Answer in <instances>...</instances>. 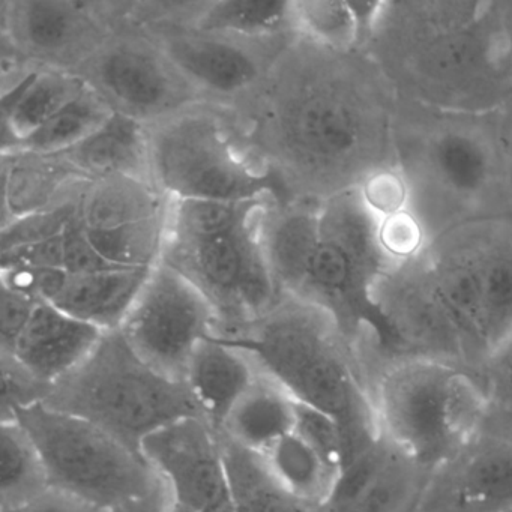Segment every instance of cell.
<instances>
[{
	"mask_svg": "<svg viewBox=\"0 0 512 512\" xmlns=\"http://www.w3.org/2000/svg\"><path fill=\"white\" fill-rule=\"evenodd\" d=\"M242 137L295 197L326 200L395 166L398 97L362 49L296 38L259 85Z\"/></svg>",
	"mask_w": 512,
	"mask_h": 512,
	"instance_id": "1",
	"label": "cell"
},
{
	"mask_svg": "<svg viewBox=\"0 0 512 512\" xmlns=\"http://www.w3.org/2000/svg\"><path fill=\"white\" fill-rule=\"evenodd\" d=\"M361 49L398 100L446 112L493 113L512 97L500 0L376 2Z\"/></svg>",
	"mask_w": 512,
	"mask_h": 512,
	"instance_id": "2",
	"label": "cell"
},
{
	"mask_svg": "<svg viewBox=\"0 0 512 512\" xmlns=\"http://www.w3.org/2000/svg\"><path fill=\"white\" fill-rule=\"evenodd\" d=\"M394 157L409 211L428 244L457 227L512 212L496 112H446L398 100Z\"/></svg>",
	"mask_w": 512,
	"mask_h": 512,
	"instance_id": "3",
	"label": "cell"
},
{
	"mask_svg": "<svg viewBox=\"0 0 512 512\" xmlns=\"http://www.w3.org/2000/svg\"><path fill=\"white\" fill-rule=\"evenodd\" d=\"M218 335L244 350L260 373L280 383L296 401L337 421L343 466L379 439L358 350L322 308L284 295L259 319Z\"/></svg>",
	"mask_w": 512,
	"mask_h": 512,
	"instance_id": "4",
	"label": "cell"
},
{
	"mask_svg": "<svg viewBox=\"0 0 512 512\" xmlns=\"http://www.w3.org/2000/svg\"><path fill=\"white\" fill-rule=\"evenodd\" d=\"M383 439L434 467L481 433L490 403L473 371L430 359H392L365 371Z\"/></svg>",
	"mask_w": 512,
	"mask_h": 512,
	"instance_id": "5",
	"label": "cell"
},
{
	"mask_svg": "<svg viewBox=\"0 0 512 512\" xmlns=\"http://www.w3.org/2000/svg\"><path fill=\"white\" fill-rule=\"evenodd\" d=\"M392 265L380 247L377 218L358 190L322 200L319 244L298 298L334 319L365 367L388 355V331L374 289Z\"/></svg>",
	"mask_w": 512,
	"mask_h": 512,
	"instance_id": "6",
	"label": "cell"
},
{
	"mask_svg": "<svg viewBox=\"0 0 512 512\" xmlns=\"http://www.w3.org/2000/svg\"><path fill=\"white\" fill-rule=\"evenodd\" d=\"M221 110L187 107L149 125L151 176L169 199H293L280 176L244 143Z\"/></svg>",
	"mask_w": 512,
	"mask_h": 512,
	"instance_id": "7",
	"label": "cell"
},
{
	"mask_svg": "<svg viewBox=\"0 0 512 512\" xmlns=\"http://www.w3.org/2000/svg\"><path fill=\"white\" fill-rule=\"evenodd\" d=\"M44 404L80 416L139 451L155 431L200 415L185 382L143 361L119 331L106 332L89 358L53 386Z\"/></svg>",
	"mask_w": 512,
	"mask_h": 512,
	"instance_id": "8",
	"label": "cell"
},
{
	"mask_svg": "<svg viewBox=\"0 0 512 512\" xmlns=\"http://www.w3.org/2000/svg\"><path fill=\"white\" fill-rule=\"evenodd\" d=\"M11 419L37 446L50 491L109 512L163 484L142 451L80 416L41 403Z\"/></svg>",
	"mask_w": 512,
	"mask_h": 512,
	"instance_id": "9",
	"label": "cell"
},
{
	"mask_svg": "<svg viewBox=\"0 0 512 512\" xmlns=\"http://www.w3.org/2000/svg\"><path fill=\"white\" fill-rule=\"evenodd\" d=\"M266 206L223 235L164 245L161 262L181 272L211 302L218 317V334L254 322L284 296L263 251L260 227Z\"/></svg>",
	"mask_w": 512,
	"mask_h": 512,
	"instance_id": "10",
	"label": "cell"
},
{
	"mask_svg": "<svg viewBox=\"0 0 512 512\" xmlns=\"http://www.w3.org/2000/svg\"><path fill=\"white\" fill-rule=\"evenodd\" d=\"M217 328L211 302L181 272L160 262L118 331L143 361L184 382L194 353Z\"/></svg>",
	"mask_w": 512,
	"mask_h": 512,
	"instance_id": "11",
	"label": "cell"
},
{
	"mask_svg": "<svg viewBox=\"0 0 512 512\" xmlns=\"http://www.w3.org/2000/svg\"><path fill=\"white\" fill-rule=\"evenodd\" d=\"M374 301L389 338L388 355L379 364L392 359H430L475 373L466 337L422 254L392 265L377 283Z\"/></svg>",
	"mask_w": 512,
	"mask_h": 512,
	"instance_id": "12",
	"label": "cell"
},
{
	"mask_svg": "<svg viewBox=\"0 0 512 512\" xmlns=\"http://www.w3.org/2000/svg\"><path fill=\"white\" fill-rule=\"evenodd\" d=\"M77 74L106 98L115 112L146 125L193 106L199 94L157 44L133 38L107 41Z\"/></svg>",
	"mask_w": 512,
	"mask_h": 512,
	"instance_id": "13",
	"label": "cell"
},
{
	"mask_svg": "<svg viewBox=\"0 0 512 512\" xmlns=\"http://www.w3.org/2000/svg\"><path fill=\"white\" fill-rule=\"evenodd\" d=\"M169 494L170 509L224 512L232 508L220 433L200 415L187 416L140 445Z\"/></svg>",
	"mask_w": 512,
	"mask_h": 512,
	"instance_id": "14",
	"label": "cell"
},
{
	"mask_svg": "<svg viewBox=\"0 0 512 512\" xmlns=\"http://www.w3.org/2000/svg\"><path fill=\"white\" fill-rule=\"evenodd\" d=\"M101 4L65 0L2 2V38L37 67L77 73L107 41Z\"/></svg>",
	"mask_w": 512,
	"mask_h": 512,
	"instance_id": "15",
	"label": "cell"
},
{
	"mask_svg": "<svg viewBox=\"0 0 512 512\" xmlns=\"http://www.w3.org/2000/svg\"><path fill=\"white\" fill-rule=\"evenodd\" d=\"M512 509V445L476 434L434 467L419 512H506Z\"/></svg>",
	"mask_w": 512,
	"mask_h": 512,
	"instance_id": "16",
	"label": "cell"
},
{
	"mask_svg": "<svg viewBox=\"0 0 512 512\" xmlns=\"http://www.w3.org/2000/svg\"><path fill=\"white\" fill-rule=\"evenodd\" d=\"M431 472L380 436L341 467L317 512H419Z\"/></svg>",
	"mask_w": 512,
	"mask_h": 512,
	"instance_id": "17",
	"label": "cell"
},
{
	"mask_svg": "<svg viewBox=\"0 0 512 512\" xmlns=\"http://www.w3.org/2000/svg\"><path fill=\"white\" fill-rule=\"evenodd\" d=\"M175 70L203 94L247 97L265 79L256 43L203 34L196 29H163L155 40Z\"/></svg>",
	"mask_w": 512,
	"mask_h": 512,
	"instance_id": "18",
	"label": "cell"
},
{
	"mask_svg": "<svg viewBox=\"0 0 512 512\" xmlns=\"http://www.w3.org/2000/svg\"><path fill=\"white\" fill-rule=\"evenodd\" d=\"M457 232L481 295V340L487 355L512 335V212L457 227Z\"/></svg>",
	"mask_w": 512,
	"mask_h": 512,
	"instance_id": "19",
	"label": "cell"
},
{
	"mask_svg": "<svg viewBox=\"0 0 512 512\" xmlns=\"http://www.w3.org/2000/svg\"><path fill=\"white\" fill-rule=\"evenodd\" d=\"M106 332L50 302H40L11 356L49 386L70 376L100 343Z\"/></svg>",
	"mask_w": 512,
	"mask_h": 512,
	"instance_id": "20",
	"label": "cell"
},
{
	"mask_svg": "<svg viewBox=\"0 0 512 512\" xmlns=\"http://www.w3.org/2000/svg\"><path fill=\"white\" fill-rule=\"evenodd\" d=\"M322 200L293 197L272 200L263 211L262 245L275 284L298 298L319 244Z\"/></svg>",
	"mask_w": 512,
	"mask_h": 512,
	"instance_id": "21",
	"label": "cell"
},
{
	"mask_svg": "<svg viewBox=\"0 0 512 512\" xmlns=\"http://www.w3.org/2000/svg\"><path fill=\"white\" fill-rule=\"evenodd\" d=\"M4 211L2 226L74 199L91 179L62 155L32 152L2 154Z\"/></svg>",
	"mask_w": 512,
	"mask_h": 512,
	"instance_id": "22",
	"label": "cell"
},
{
	"mask_svg": "<svg viewBox=\"0 0 512 512\" xmlns=\"http://www.w3.org/2000/svg\"><path fill=\"white\" fill-rule=\"evenodd\" d=\"M257 376L253 359L215 332L194 353L184 382L200 416L218 431Z\"/></svg>",
	"mask_w": 512,
	"mask_h": 512,
	"instance_id": "23",
	"label": "cell"
},
{
	"mask_svg": "<svg viewBox=\"0 0 512 512\" xmlns=\"http://www.w3.org/2000/svg\"><path fill=\"white\" fill-rule=\"evenodd\" d=\"M88 82L80 74L34 67L2 92V154L16 151Z\"/></svg>",
	"mask_w": 512,
	"mask_h": 512,
	"instance_id": "24",
	"label": "cell"
},
{
	"mask_svg": "<svg viewBox=\"0 0 512 512\" xmlns=\"http://www.w3.org/2000/svg\"><path fill=\"white\" fill-rule=\"evenodd\" d=\"M151 271L152 268L116 266L91 274L68 272L64 287L50 304L101 331H118Z\"/></svg>",
	"mask_w": 512,
	"mask_h": 512,
	"instance_id": "25",
	"label": "cell"
},
{
	"mask_svg": "<svg viewBox=\"0 0 512 512\" xmlns=\"http://www.w3.org/2000/svg\"><path fill=\"white\" fill-rule=\"evenodd\" d=\"M91 181L127 176L151 181L149 125L115 112L85 142L61 154Z\"/></svg>",
	"mask_w": 512,
	"mask_h": 512,
	"instance_id": "26",
	"label": "cell"
},
{
	"mask_svg": "<svg viewBox=\"0 0 512 512\" xmlns=\"http://www.w3.org/2000/svg\"><path fill=\"white\" fill-rule=\"evenodd\" d=\"M298 401L266 374L260 373L224 419L218 433L245 451L262 455L295 431Z\"/></svg>",
	"mask_w": 512,
	"mask_h": 512,
	"instance_id": "27",
	"label": "cell"
},
{
	"mask_svg": "<svg viewBox=\"0 0 512 512\" xmlns=\"http://www.w3.org/2000/svg\"><path fill=\"white\" fill-rule=\"evenodd\" d=\"M170 199L154 182L113 176L83 187L79 218L86 230H110L160 217L169 211Z\"/></svg>",
	"mask_w": 512,
	"mask_h": 512,
	"instance_id": "28",
	"label": "cell"
},
{
	"mask_svg": "<svg viewBox=\"0 0 512 512\" xmlns=\"http://www.w3.org/2000/svg\"><path fill=\"white\" fill-rule=\"evenodd\" d=\"M193 29L245 43L296 35L292 2L284 0H221L202 4L194 17Z\"/></svg>",
	"mask_w": 512,
	"mask_h": 512,
	"instance_id": "29",
	"label": "cell"
},
{
	"mask_svg": "<svg viewBox=\"0 0 512 512\" xmlns=\"http://www.w3.org/2000/svg\"><path fill=\"white\" fill-rule=\"evenodd\" d=\"M376 2L295 0L292 2L296 37L335 52L361 49Z\"/></svg>",
	"mask_w": 512,
	"mask_h": 512,
	"instance_id": "30",
	"label": "cell"
},
{
	"mask_svg": "<svg viewBox=\"0 0 512 512\" xmlns=\"http://www.w3.org/2000/svg\"><path fill=\"white\" fill-rule=\"evenodd\" d=\"M260 458L278 485L316 509L325 502L340 473L295 431Z\"/></svg>",
	"mask_w": 512,
	"mask_h": 512,
	"instance_id": "31",
	"label": "cell"
},
{
	"mask_svg": "<svg viewBox=\"0 0 512 512\" xmlns=\"http://www.w3.org/2000/svg\"><path fill=\"white\" fill-rule=\"evenodd\" d=\"M221 436V434H220ZM230 500L235 512H317L277 484L260 455L223 439Z\"/></svg>",
	"mask_w": 512,
	"mask_h": 512,
	"instance_id": "32",
	"label": "cell"
},
{
	"mask_svg": "<svg viewBox=\"0 0 512 512\" xmlns=\"http://www.w3.org/2000/svg\"><path fill=\"white\" fill-rule=\"evenodd\" d=\"M0 430V512H8L37 502L50 493V485L40 452L25 428L11 419L2 421Z\"/></svg>",
	"mask_w": 512,
	"mask_h": 512,
	"instance_id": "33",
	"label": "cell"
},
{
	"mask_svg": "<svg viewBox=\"0 0 512 512\" xmlns=\"http://www.w3.org/2000/svg\"><path fill=\"white\" fill-rule=\"evenodd\" d=\"M113 113L115 110L106 98L88 85L13 152L65 154L103 127Z\"/></svg>",
	"mask_w": 512,
	"mask_h": 512,
	"instance_id": "34",
	"label": "cell"
},
{
	"mask_svg": "<svg viewBox=\"0 0 512 512\" xmlns=\"http://www.w3.org/2000/svg\"><path fill=\"white\" fill-rule=\"evenodd\" d=\"M271 200L170 199L166 242L200 241L223 235L256 217Z\"/></svg>",
	"mask_w": 512,
	"mask_h": 512,
	"instance_id": "35",
	"label": "cell"
},
{
	"mask_svg": "<svg viewBox=\"0 0 512 512\" xmlns=\"http://www.w3.org/2000/svg\"><path fill=\"white\" fill-rule=\"evenodd\" d=\"M167 214L110 230H86L98 253L122 268H154L163 259Z\"/></svg>",
	"mask_w": 512,
	"mask_h": 512,
	"instance_id": "36",
	"label": "cell"
},
{
	"mask_svg": "<svg viewBox=\"0 0 512 512\" xmlns=\"http://www.w3.org/2000/svg\"><path fill=\"white\" fill-rule=\"evenodd\" d=\"M80 193L74 199L55 206V208L25 215V217L4 224L2 226L0 251L10 250V248L20 247V245L34 244V242L47 241V239L62 235L68 224L74 220L77 212H79Z\"/></svg>",
	"mask_w": 512,
	"mask_h": 512,
	"instance_id": "37",
	"label": "cell"
},
{
	"mask_svg": "<svg viewBox=\"0 0 512 512\" xmlns=\"http://www.w3.org/2000/svg\"><path fill=\"white\" fill-rule=\"evenodd\" d=\"M2 368V421L20 410L46 403L52 386L38 380L11 356H0Z\"/></svg>",
	"mask_w": 512,
	"mask_h": 512,
	"instance_id": "38",
	"label": "cell"
},
{
	"mask_svg": "<svg viewBox=\"0 0 512 512\" xmlns=\"http://www.w3.org/2000/svg\"><path fill=\"white\" fill-rule=\"evenodd\" d=\"M380 247L394 265L415 259L428 247L427 235L412 212H398L377 220Z\"/></svg>",
	"mask_w": 512,
	"mask_h": 512,
	"instance_id": "39",
	"label": "cell"
},
{
	"mask_svg": "<svg viewBox=\"0 0 512 512\" xmlns=\"http://www.w3.org/2000/svg\"><path fill=\"white\" fill-rule=\"evenodd\" d=\"M295 433L340 472L343 466V440L340 427L334 418L298 401Z\"/></svg>",
	"mask_w": 512,
	"mask_h": 512,
	"instance_id": "40",
	"label": "cell"
},
{
	"mask_svg": "<svg viewBox=\"0 0 512 512\" xmlns=\"http://www.w3.org/2000/svg\"><path fill=\"white\" fill-rule=\"evenodd\" d=\"M475 376L491 409L512 412V335L485 355Z\"/></svg>",
	"mask_w": 512,
	"mask_h": 512,
	"instance_id": "41",
	"label": "cell"
},
{
	"mask_svg": "<svg viewBox=\"0 0 512 512\" xmlns=\"http://www.w3.org/2000/svg\"><path fill=\"white\" fill-rule=\"evenodd\" d=\"M358 191L362 202L377 220L409 209V191L395 166L371 176Z\"/></svg>",
	"mask_w": 512,
	"mask_h": 512,
	"instance_id": "42",
	"label": "cell"
},
{
	"mask_svg": "<svg viewBox=\"0 0 512 512\" xmlns=\"http://www.w3.org/2000/svg\"><path fill=\"white\" fill-rule=\"evenodd\" d=\"M38 304L40 301L37 299L2 286V293H0V355H11L14 352V347L22 337Z\"/></svg>",
	"mask_w": 512,
	"mask_h": 512,
	"instance_id": "43",
	"label": "cell"
},
{
	"mask_svg": "<svg viewBox=\"0 0 512 512\" xmlns=\"http://www.w3.org/2000/svg\"><path fill=\"white\" fill-rule=\"evenodd\" d=\"M116 268L107 262L97 248L89 241L88 233L83 227L77 212L74 220L68 224L64 232V269L70 274H91Z\"/></svg>",
	"mask_w": 512,
	"mask_h": 512,
	"instance_id": "44",
	"label": "cell"
},
{
	"mask_svg": "<svg viewBox=\"0 0 512 512\" xmlns=\"http://www.w3.org/2000/svg\"><path fill=\"white\" fill-rule=\"evenodd\" d=\"M0 263L2 266L64 269V233L47 241L0 251Z\"/></svg>",
	"mask_w": 512,
	"mask_h": 512,
	"instance_id": "45",
	"label": "cell"
},
{
	"mask_svg": "<svg viewBox=\"0 0 512 512\" xmlns=\"http://www.w3.org/2000/svg\"><path fill=\"white\" fill-rule=\"evenodd\" d=\"M496 119L503 170H505L506 182L512 197V97L497 110Z\"/></svg>",
	"mask_w": 512,
	"mask_h": 512,
	"instance_id": "46",
	"label": "cell"
},
{
	"mask_svg": "<svg viewBox=\"0 0 512 512\" xmlns=\"http://www.w3.org/2000/svg\"><path fill=\"white\" fill-rule=\"evenodd\" d=\"M8 512H107L103 509L94 508V506L86 505L79 500L71 499L64 494L50 491L46 496L38 499L37 502L29 503L22 508L14 509Z\"/></svg>",
	"mask_w": 512,
	"mask_h": 512,
	"instance_id": "47",
	"label": "cell"
},
{
	"mask_svg": "<svg viewBox=\"0 0 512 512\" xmlns=\"http://www.w3.org/2000/svg\"><path fill=\"white\" fill-rule=\"evenodd\" d=\"M169 509V494H167L166 487L161 484L152 493L124 503L109 512H169Z\"/></svg>",
	"mask_w": 512,
	"mask_h": 512,
	"instance_id": "48",
	"label": "cell"
},
{
	"mask_svg": "<svg viewBox=\"0 0 512 512\" xmlns=\"http://www.w3.org/2000/svg\"><path fill=\"white\" fill-rule=\"evenodd\" d=\"M481 431L500 437V439L512 445V412L491 409L490 407Z\"/></svg>",
	"mask_w": 512,
	"mask_h": 512,
	"instance_id": "49",
	"label": "cell"
},
{
	"mask_svg": "<svg viewBox=\"0 0 512 512\" xmlns=\"http://www.w3.org/2000/svg\"><path fill=\"white\" fill-rule=\"evenodd\" d=\"M500 8H502L503 26H505L509 53H511L512 59V0H500Z\"/></svg>",
	"mask_w": 512,
	"mask_h": 512,
	"instance_id": "50",
	"label": "cell"
},
{
	"mask_svg": "<svg viewBox=\"0 0 512 512\" xmlns=\"http://www.w3.org/2000/svg\"><path fill=\"white\" fill-rule=\"evenodd\" d=\"M169 512H181V511H176V509H170ZM224 512H235V511H233V508H230V509H227V511H224Z\"/></svg>",
	"mask_w": 512,
	"mask_h": 512,
	"instance_id": "51",
	"label": "cell"
},
{
	"mask_svg": "<svg viewBox=\"0 0 512 512\" xmlns=\"http://www.w3.org/2000/svg\"><path fill=\"white\" fill-rule=\"evenodd\" d=\"M506 512H512V509H509V511H506Z\"/></svg>",
	"mask_w": 512,
	"mask_h": 512,
	"instance_id": "52",
	"label": "cell"
}]
</instances>
